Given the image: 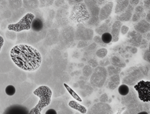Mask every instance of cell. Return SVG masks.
<instances>
[{"label": "cell", "mask_w": 150, "mask_h": 114, "mask_svg": "<svg viewBox=\"0 0 150 114\" xmlns=\"http://www.w3.org/2000/svg\"><path fill=\"white\" fill-rule=\"evenodd\" d=\"M93 36V30L89 28L85 27L82 25H79L77 29V39L84 41H88L92 39Z\"/></svg>", "instance_id": "obj_11"}, {"label": "cell", "mask_w": 150, "mask_h": 114, "mask_svg": "<svg viewBox=\"0 0 150 114\" xmlns=\"http://www.w3.org/2000/svg\"><path fill=\"white\" fill-rule=\"evenodd\" d=\"M70 18L74 22L81 23L88 21L90 18V15L85 4L78 3L73 6Z\"/></svg>", "instance_id": "obj_4"}, {"label": "cell", "mask_w": 150, "mask_h": 114, "mask_svg": "<svg viewBox=\"0 0 150 114\" xmlns=\"http://www.w3.org/2000/svg\"><path fill=\"white\" fill-rule=\"evenodd\" d=\"M122 82L128 86H134L144 78L149 77L150 67L148 65L132 66L122 72Z\"/></svg>", "instance_id": "obj_2"}, {"label": "cell", "mask_w": 150, "mask_h": 114, "mask_svg": "<svg viewBox=\"0 0 150 114\" xmlns=\"http://www.w3.org/2000/svg\"><path fill=\"white\" fill-rule=\"evenodd\" d=\"M11 57L18 67L29 71L37 70L42 61L40 53L33 47L26 44L14 46L11 50Z\"/></svg>", "instance_id": "obj_1"}, {"label": "cell", "mask_w": 150, "mask_h": 114, "mask_svg": "<svg viewBox=\"0 0 150 114\" xmlns=\"http://www.w3.org/2000/svg\"><path fill=\"white\" fill-rule=\"evenodd\" d=\"M101 37L103 43L105 44L110 43L112 40V37L110 33H105L101 36Z\"/></svg>", "instance_id": "obj_26"}, {"label": "cell", "mask_w": 150, "mask_h": 114, "mask_svg": "<svg viewBox=\"0 0 150 114\" xmlns=\"http://www.w3.org/2000/svg\"><path fill=\"white\" fill-rule=\"evenodd\" d=\"M134 88L141 102H150V81L141 80L134 86Z\"/></svg>", "instance_id": "obj_6"}, {"label": "cell", "mask_w": 150, "mask_h": 114, "mask_svg": "<svg viewBox=\"0 0 150 114\" xmlns=\"http://www.w3.org/2000/svg\"><path fill=\"white\" fill-rule=\"evenodd\" d=\"M4 40L3 37L0 36V51H1V48H2V46L4 44Z\"/></svg>", "instance_id": "obj_50"}, {"label": "cell", "mask_w": 150, "mask_h": 114, "mask_svg": "<svg viewBox=\"0 0 150 114\" xmlns=\"http://www.w3.org/2000/svg\"><path fill=\"white\" fill-rule=\"evenodd\" d=\"M87 41H84V40H80L77 45L78 48H81V47H84L87 46Z\"/></svg>", "instance_id": "obj_42"}, {"label": "cell", "mask_w": 150, "mask_h": 114, "mask_svg": "<svg viewBox=\"0 0 150 114\" xmlns=\"http://www.w3.org/2000/svg\"><path fill=\"white\" fill-rule=\"evenodd\" d=\"M99 64L101 67H104L105 66H108V65H110V64H111L110 59H108V58H103L100 61Z\"/></svg>", "instance_id": "obj_35"}, {"label": "cell", "mask_w": 150, "mask_h": 114, "mask_svg": "<svg viewBox=\"0 0 150 114\" xmlns=\"http://www.w3.org/2000/svg\"><path fill=\"white\" fill-rule=\"evenodd\" d=\"M31 27L34 31H40L43 27V22L39 18H36L33 19Z\"/></svg>", "instance_id": "obj_21"}, {"label": "cell", "mask_w": 150, "mask_h": 114, "mask_svg": "<svg viewBox=\"0 0 150 114\" xmlns=\"http://www.w3.org/2000/svg\"><path fill=\"white\" fill-rule=\"evenodd\" d=\"M129 27L126 25H122L121 27V33L122 34H126L128 33Z\"/></svg>", "instance_id": "obj_40"}, {"label": "cell", "mask_w": 150, "mask_h": 114, "mask_svg": "<svg viewBox=\"0 0 150 114\" xmlns=\"http://www.w3.org/2000/svg\"><path fill=\"white\" fill-rule=\"evenodd\" d=\"M148 50H149V51H150V42H149V46H148Z\"/></svg>", "instance_id": "obj_53"}, {"label": "cell", "mask_w": 150, "mask_h": 114, "mask_svg": "<svg viewBox=\"0 0 150 114\" xmlns=\"http://www.w3.org/2000/svg\"><path fill=\"white\" fill-rule=\"evenodd\" d=\"M125 49L127 51V52H128L129 53H130L131 54H135L138 51L137 47L131 46H129V45H127V46H125Z\"/></svg>", "instance_id": "obj_32"}, {"label": "cell", "mask_w": 150, "mask_h": 114, "mask_svg": "<svg viewBox=\"0 0 150 114\" xmlns=\"http://www.w3.org/2000/svg\"><path fill=\"white\" fill-rule=\"evenodd\" d=\"M35 18V15L32 13L26 14L16 23L10 24L8 26V29L10 30L21 32L25 30H29L31 27L32 23Z\"/></svg>", "instance_id": "obj_8"}, {"label": "cell", "mask_w": 150, "mask_h": 114, "mask_svg": "<svg viewBox=\"0 0 150 114\" xmlns=\"http://www.w3.org/2000/svg\"><path fill=\"white\" fill-rule=\"evenodd\" d=\"M63 85H64V86L66 87V88L67 89V90L68 91V92H69V94H70L74 99H76V100H77V101H80V102H81V101H82V100H81V99L80 98V96H79V95H78L69 86H68V85H67V84H66L65 83H64Z\"/></svg>", "instance_id": "obj_27"}, {"label": "cell", "mask_w": 150, "mask_h": 114, "mask_svg": "<svg viewBox=\"0 0 150 114\" xmlns=\"http://www.w3.org/2000/svg\"><path fill=\"white\" fill-rule=\"evenodd\" d=\"M143 37H144V38L146 39L148 41H150V31L148 33H147L146 34H144Z\"/></svg>", "instance_id": "obj_48"}, {"label": "cell", "mask_w": 150, "mask_h": 114, "mask_svg": "<svg viewBox=\"0 0 150 114\" xmlns=\"http://www.w3.org/2000/svg\"><path fill=\"white\" fill-rule=\"evenodd\" d=\"M118 93L121 95V96H125L127 95L129 92V88L127 85L125 84H122L120 85L118 87Z\"/></svg>", "instance_id": "obj_25"}, {"label": "cell", "mask_w": 150, "mask_h": 114, "mask_svg": "<svg viewBox=\"0 0 150 114\" xmlns=\"http://www.w3.org/2000/svg\"><path fill=\"white\" fill-rule=\"evenodd\" d=\"M145 20L148 21L150 23V11H148L146 12V17H145Z\"/></svg>", "instance_id": "obj_49"}, {"label": "cell", "mask_w": 150, "mask_h": 114, "mask_svg": "<svg viewBox=\"0 0 150 114\" xmlns=\"http://www.w3.org/2000/svg\"><path fill=\"white\" fill-rule=\"evenodd\" d=\"M113 2L110 1L107 2L104 5H103L100 10L99 13V20L100 21L105 20L109 18L113 8Z\"/></svg>", "instance_id": "obj_13"}, {"label": "cell", "mask_w": 150, "mask_h": 114, "mask_svg": "<svg viewBox=\"0 0 150 114\" xmlns=\"http://www.w3.org/2000/svg\"><path fill=\"white\" fill-rule=\"evenodd\" d=\"M122 114H129V113H128V112L127 110H125Z\"/></svg>", "instance_id": "obj_52"}, {"label": "cell", "mask_w": 150, "mask_h": 114, "mask_svg": "<svg viewBox=\"0 0 150 114\" xmlns=\"http://www.w3.org/2000/svg\"><path fill=\"white\" fill-rule=\"evenodd\" d=\"M121 101L129 114H137L143 111V102L138 98L134 88H129V93L122 96Z\"/></svg>", "instance_id": "obj_3"}, {"label": "cell", "mask_w": 150, "mask_h": 114, "mask_svg": "<svg viewBox=\"0 0 150 114\" xmlns=\"http://www.w3.org/2000/svg\"><path fill=\"white\" fill-rule=\"evenodd\" d=\"M141 2V1L139 0H131V1H129V3L130 5H131L132 6L136 7L137 5H138L139 4V2Z\"/></svg>", "instance_id": "obj_44"}, {"label": "cell", "mask_w": 150, "mask_h": 114, "mask_svg": "<svg viewBox=\"0 0 150 114\" xmlns=\"http://www.w3.org/2000/svg\"><path fill=\"white\" fill-rule=\"evenodd\" d=\"M33 94L40 98L38 103L34 108L40 112L44 107L50 103L52 91L46 86H40L34 91Z\"/></svg>", "instance_id": "obj_5"}, {"label": "cell", "mask_w": 150, "mask_h": 114, "mask_svg": "<svg viewBox=\"0 0 150 114\" xmlns=\"http://www.w3.org/2000/svg\"><path fill=\"white\" fill-rule=\"evenodd\" d=\"M108 51L105 48H101L96 52V55L100 58H104L107 54Z\"/></svg>", "instance_id": "obj_28"}, {"label": "cell", "mask_w": 150, "mask_h": 114, "mask_svg": "<svg viewBox=\"0 0 150 114\" xmlns=\"http://www.w3.org/2000/svg\"><path fill=\"white\" fill-rule=\"evenodd\" d=\"M86 5L90 15V18L87 23L90 26H97L99 23L100 6L96 1H85Z\"/></svg>", "instance_id": "obj_9"}, {"label": "cell", "mask_w": 150, "mask_h": 114, "mask_svg": "<svg viewBox=\"0 0 150 114\" xmlns=\"http://www.w3.org/2000/svg\"><path fill=\"white\" fill-rule=\"evenodd\" d=\"M112 25V22L111 21V19L108 18L105 20V21L101 25L97 27L95 29V31L98 35L100 36L105 33H111Z\"/></svg>", "instance_id": "obj_16"}, {"label": "cell", "mask_w": 150, "mask_h": 114, "mask_svg": "<svg viewBox=\"0 0 150 114\" xmlns=\"http://www.w3.org/2000/svg\"><path fill=\"white\" fill-rule=\"evenodd\" d=\"M29 114H40V112L36 110L35 108H33L29 112Z\"/></svg>", "instance_id": "obj_46"}, {"label": "cell", "mask_w": 150, "mask_h": 114, "mask_svg": "<svg viewBox=\"0 0 150 114\" xmlns=\"http://www.w3.org/2000/svg\"><path fill=\"white\" fill-rule=\"evenodd\" d=\"M148 105H149V110H150V102H148Z\"/></svg>", "instance_id": "obj_54"}, {"label": "cell", "mask_w": 150, "mask_h": 114, "mask_svg": "<svg viewBox=\"0 0 150 114\" xmlns=\"http://www.w3.org/2000/svg\"><path fill=\"white\" fill-rule=\"evenodd\" d=\"M45 114H57V112L53 109H49L46 110Z\"/></svg>", "instance_id": "obj_45"}, {"label": "cell", "mask_w": 150, "mask_h": 114, "mask_svg": "<svg viewBox=\"0 0 150 114\" xmlns=\"http://www.w3.org/2000/svg\"><path fill=\"white\" fill-rule=\"evenodd\" d=\"M15 92L16 89L14 86L12 85H9L5 88V93L9 96L13 95L15 94Z\"/></svg>", "instance_id": "obj_30"}, {"label": "cell", "mask_w": 150, "mask_h": 114, "mask_svg": "<svg viewBox=\"0 0 150 114\" xmlns=\"http://www.w3.org/2000/svg\"><path fill=\"white\" fill-rule=\"evenodd\" d=\"M143 6L145 9V11L146 13L150 11V0H146L143 1Z\"/></svg>", "instance_id": "obj_38"}, {"label": "cell", "mask_w": 150, "mask_h": 114, "mask_svg": "<svg viewBox=\"0 0 150 114\" xmlns=\"http://www.w3.org/2000/svg\"><path fill=\"white\" fill-rule=\"evenodd\" d=\"M134 30L142 35L146 34L150 31V23L145 19H142L134 25Z\"/></svg>", "instance_id": "obj_14"}, {"label": "cell", "mask_w": 150, "mask_h": 114, "mask_svg": "<svg viewBox=\"0 0 150 114\" xmlns=\"http://www.w3.org/2000/svg\"><path fill=\"white\" fill-rule=\"evenodd\" d=\"M107 71L108 75L110 77L112 75L120 74L121 71V69L120 67H118L112 65H110L108 66Z\"/></svg>", "instance_id": "obj_23"}, {"label": "cell", "mask_w": 150, "mask_h": 114, "mask_svg": "<svg viewBox=\"0 0 150 114\" xmlns=\"http://www.w3.org/2000/svg\"><path fill=\"white\" fill-rule=\"evenodd\" d=\"M99 101L100 102L107 103V102L108 101V96L107 94L106 93L102 94L99 98Z\"/></svg>", "instance_id": "obj_37"}, {"label": "cell", "mask_w": 150, "mask_h": 114, "mask_svg": "<svg viewBox=\"0 0 150 114\" xmlns=\"http://www.w3.org/2000/svg\"><path fill=\"white\" fill-rule=\"evenodd\" d=\"M129 3L128 0H118L116 1V5L114 9L115 13L117 15L123 13L129 6Z\"/></svg>", "instance_id": "obj_19"}, {"label": "cell", "mask_w": 150, "mask_h": 114, "mask_svg": "<svg viewBox=\"0 0 150 114\" xmlns=\"http://www.w3.org/2000/svg\"><path fill=\"white\" fill-rule=\"evenodd\" d=\"M93 71L91 67L89 65H85L83 68V74L84 76L88 77L90 75H92Z\"/></svg>", "instance_id": "obj_29"}, {"label": "cell", "mask_w": 150, "mask_h": 114, "mask_svg": "<svg viewBox=\"0 0 150 114\" xmlns=\"http://www.w3.org/2000/svg\"><path fill=\"white\" fill-rule=\"evenodd\" d=\"M28 109L20 105H13L8 107L4 112V114H29Z\"/></svg>", "instance_id": "obj_18"}, {"label": "cell", "mask_w": 150, "mask_h": 114, "mask_svg": "<svg viewBox=\"0 0 150 114\" xmlns=\"http://www.w3.org/2000/svg\"><path fill=\"white\" fill-rule=\"evenodd\" d=\"M91 113V114H112V109L108 104L99 102L92 107Z\"/></svg>", "instance_id": "obj_12"}, {"label": "cell", "mask_w": 150, "mask_h": 114, "mask_svg": "<svg viewBox=\"0 0 150 114\" xmlns=\"http://www.w3.org/2000/svg\"><path fill=\"white\" fill-rule=\"evenodd\" d=\"M97 4L100 5H104L107 2H108L107 1H96Z\"/></svg>", "instance_id": "obj_47"}, {"label": "cell", "mask_w": 150, "mask_h": 114, "mask_svg": "<svg viewBox=\"0 0 150 114\" xmlns=\"http://www.w3.org/2000/svg\"><path fill=\"white\" fill-rule=\"evenodd\" d=\"M107 76V69L103 67L98 66L94 69L91 75L90 82L94 87L101 88L105 82Z\"/></svg>", "instance_id": "obj_7"}, {"label": "cell", "mask_w": 150, "mask_h": 114, "mask_svg": "<svg viewBox=\"0 0 150 114\" xmlns=\"http://www.w3.org/2000/svg\"><path fill=\"white\" fill-rule=\"evenodd\" d=\"M69 105L73 109H75L79 111H80V112H81L82 113H86V109L85 107H84L83 106L80 105L79 103H78L77 102H76L74 101H70L69 103Z\"/></svg>", "instance_id": "obj_22"}, {"label": "cell", "mask_w": 150, "mask_h": 114, "mask_svg": "<svg viewBox=\"0 0 150 114\" xmlns=\"http://www.w3.org/2000/svg\"><path fill=\"white\" fill-rule=\"evenodd\" d=\"M109 81L112 82L115 84L118 85L120 83V74H115L110 77Z\"/></svg>", "instance_id": "obj_31"}, {"label": "cell", "mask_w": 150, "mask_h": 114, "mask_svg": "<svg viewBox=\"0 0 150 114\" xmlns=\"http://www.w3.org/2000/svg\"><path fill=\"white\" fill-rule=\"evenodd\" d=\"M134 12H137V13H143L145 12V9L143 6V3L137 5L134 9Z\"/></svg>", "instance_id": "obj_33"}, {"label": "cell", "mask_w": 150, "mask_h": 114, "mask_svg": "<svg viewBox=\"0 0 150 114\" xmlns=\"http://www.w3.org/2000/svg\"><path fill=\"white\" fill-rule=\"evenodd\" d=\"M149 79H150V73H149Z\"/></svg>", "instance_id": "obj_55"}, {"label": "cell", "mask_w": 150, "mask_h": 114, "mask_svg": "<svg viewBox=\"0 0 150 114\" xmlns=\"http://www.w3.org/2000/svg\"><path fill=\"white\" fill-rule=\"evenodd\" d=\"M93 40L94 41V43L100 44V46H106V44L103 43L100 36H94V38H93Z\"/></svg>", "instance_id": "obj_34"}, {"label": "cell", "mask_w": 150, "mask_h": 114, "mask_svg": "<svg viewBox=\"0 0 150 114\" xmlns=\"http://www.w3.org/2000/svg\"><path fill=\"white\" fill-rule=\"evenodd\" d=\"M144 39L143 35L135 30L128 33L126 39V42L131 46L139 47L141 42Z\"/></svg>", "instance_id": "obj_10"}, {"label": "cell", "mask_w": 150, "mask_h": 114, "mask_svg": "<svg viewBox=\"0 0 150 114\" xmlns=\"http://www.w3.org/2000/svg\"><path fill=\"white\" fill-rule=\"evenodd\" d=\"M135 7L132 6L131 5H129L127 9L121 14L118 15L116 16V19L118 21L121 22H125L130 20L132 18V15L134 13V9Z\"/></svg>", "instance_id": "obj_15"}, {"label": "cell", "mask_w": 150, "mask_h": 114, "mask_svg": "<svg viewBox=\"0 0 150 114\" xmlns=\"http://www.w3.org/2000/svg\"><path fill=\"white\" fill-rule=\"evenodd\" d=\"M122 25V22L118 20H115L112 23L111 27V31L110 33L112 37V42H117L118 41L120 37V33L121 32V27Z\"/></svg>", "instance_id": "obj_17"}, {"label": "cell", "mask_w": 150, "mask_h": 114, "mask_svg": "<svg viewBox=\"0 0 150 114\" xmlns=\"http://www.w3.org/2000/svg\"><path fill=\"white\" fill-rule=\"evenodd\" d=\"M110 61L111 65L120 67L124 68L126 67V63L122 57L117 54H112L110 58Z\"/></svg>", "instance_id": "obj_20"}, {"label": "cell", "mask_w": 150, "mask_h": 114, "mask_svg": "<svg viewBox=\"0 0 150 114\" xmlns=\"http://www.w3.org/2000/svg\"><path fill=\"white\" fill-rule=\"evenodd\" d=\"M118 87L117 85L115 84L114 83H113L112 82L109 81L108 82V84H107V88L111 90H114L117 87Z\"/></svg>", "instance_id": "obj_41"}, {"label": "cell", "mask_w": 150, "mask_h": 114, "mask_svg": "<svg viewBox=\"0 0 150 114\" xmlns=\"http://www.w3.org/2000/svg\"><path fill=\"white\" fill-rule=\"evenodd\" d=\"M137 114H149V113L146 111H141V112L138 113Z\"/></svg>", "instance_id": "obj_51"}, {"label": "cell", "mask_w": 150, "mask_h": 114, "mask_svg": "<svg viewBox=\"0 0 150 114\" xmlns=\"http://www.w3.org/2000/svg\"><path fill=\"white\" fill-rule=\"evenodd\" d=\"M148 46H149V42H148V41L146 39L144 38V39H142V42H141V46H140L139 48H141V49H146V47H148Z\"/></svg>", "instance_id": "obj_39"}, {"label": "cell", "mask_w": 150, "mask_h": 114, "mask_svg": "<svg viewBox=\"0 0 150 114\" xmlns=\"http://www.w3.org/2000/svg\"><path fill=\"white\" fill-rule=\"evenodd\" d=\"M88 65L91 67H93V68H96L97 67V65L98 64L97 61L94 59V58H91L88 61H87Z\"/></svg>", "instance_id": "obj_36"}, {"label": "cell", "mask_w": 150, "mask_h": 114, "mask_svg": "<svg viewBox=\"0 0 150 114\" xmlns=\"http://www.w3.org/2000/svg\"><path fill=\"white\" fill-rule=\"evenodd\" d=\"M97 47V44L96 43H93L90 44L86 48V50H94Z\"/></svg>", "instance_id": "obj_43"}, {"label": "cell", "mask_w": 150, "mask_h": 114, "mask_svg": "<svg viewBox=\"0 0 150 114\" xmlns=\"http://www.w3.org/2000/svg\"><path fill=\"white\" fill-rule=\"evenodd\" d=\"M146 13L144 12L143 13H137V12H134L131 20L133 22H138L139 21H140L141 20L143 19V18L146 17Z\"/></svg>", "instance_id": "obj_24"}]
</instances>
